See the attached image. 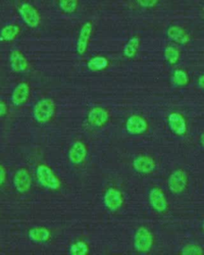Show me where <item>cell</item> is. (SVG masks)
<instances>
[{
  "mask_svg": "<svg viewBox=\"0 0 204 255\" xmlns=\"http://www.w3.org/2000/svg\"><path fill=\"white\" fill-rule=\"evenodd\" d=\"M55 114V104L50 98L42 99L34 106L33 116L38 123L46 124L54 118Z\"/></svg>",
  "mask_w": 204,
  "mask_h": 255,
  "instance_id": "obj_1",
  "label": "cell"
},
{
  "mask_svg": "<svg viewBox=\"0 0 204 255\" xmlns=\"http://www.w3.org/2000/svg\"><path fill=\"white\" fill-rule=\"evenodd\" d=\"M38 183L47 189L55 191L60 187L61 182L53 170L46 164H40L36 169Z\"/></svg>",
  "mask_w": 204,
  "mask_h": 255,
  "instance_id": "obj_2",
  "label": "cell"
},
{
  "mask_svg": "<svg viewBox=\"0 0 204 255\" xmlns=\"http://www.w3.org/2000/svg\"><path fill=\"white\" fill-rule=\"evenodd\" d=\"M22 21L30 28H36L41 22L40 14L36 8L30 3H22L18 8Z\"/></svg>",
  "mask_w": 204,
  "mask_h": 255,
  "instance_id": "obj_3",
  "label": "cell"
},
{
  "mask_svg": "<svg viewBox=\"0 0 204 255\" xmlns=\"http://www.w3.org/2000/svg\"><path fill=\"white\" fill-rule=\"evenodd\" d=\"M153 243L152 233L146 228L140 227L136 231L134 237V247L139 252L149 251Z\"/></svg>",
  "mask_w": 204,
  "mask_h": 255,
  "instance_id": "obj_4",
  "label": "cell"
},
{
  "mask_svg": "<svg viewBox=\"0 0 204 255\" xmlns=\"http://www.w3.org/2000/svg\"><path fill=\"white\" fill-rule=\"evenodd\" d=\"M13 183L14 187L19 193H25L31 187V177L27 170L21 168L14 174Z\"/></svg>",
  "mask_w": 204,
  "mask_h": 255,
  "instance_id": "obj_5",
  "label": "cell"
},
{
  "mask_svg": "<svg viewBox=\"0 0 204 255\" xmlns=\"http://www.w3.org/2000/svg\"><path fill=\"white\" fill-rule=\"evenodd\" d=\"M30 87L26 82H20L14 88L11 94V102L15 106H21L28 101Z\"/></svg>",
  "mask_w": 204,
  "mask_h": 255,
  "instance_id": "obj_6",
  "label": "cell"
},
{
  "mask_svg": "<svg viewBox=\"0 0 204 255\" xmlns=\"http://www.w3.org/2000/svg\"><path fill=\"white\" fill-rule=\"evenodd\" d=\"M93 25L90 22L86 23L81 28L80 33L77 41V51L80 55H83L88 48L90 36L92 34Z\"/></svg>",
  "mask_w": 204,
  "mask_h": 255,
  "instance_id": "obj_7",
  "label": "cell"
},
{
  "mask_svg": "<svg viewBox=\"0 0 204 255\" xmlns=\"http://www.w3.org/2000/svg\"><path fill=\"white\" fill-rule=\"evenodd\" d=\"M187 185L186 175L184 171H174L168 179V188L173 193H180L184 191Z\"/></svg>",
  "mask_w": 204,
  "mask_h": 255,
  "instance_id": "obj_8",
  "label": "cell"
},
{
  "mask_svg": "<svg viewBox=\"0 0 204 255\" xmlns=\"http://www.w3.org/2000/svg\"><path fill=\"white\" fill-rule=\"evenodd\" d=\"M10 64L11 70L14 73H24L28 69V61L24 54L19 50H14L10 55Z\"/></svg>",
  "mask_w": 204,
  "mask_h": 255,
  "instance_id": "obj_9",
  "label": "cell"
},
{
  "mask_svg": "<svg viewBox=\"0 0 204 255\" xmlns=\"http://www.w3.org/2000/svg\"><path fill=\"white\" fill-rule=\"evenodd\" d=\"M127 131L132 135L144 133L148 128V124L145 119L140 116H132L128 118L126 123Z\"/></svg>",
  "mask_w": 204,
  "mask_h": 255,
  "instance_id": "obj_10",
  "label": "cell"
},
{
  "mask_svg": "<svg viewBox=\"0 0 204 255\" xmlns=\"http://www.w3.org/2000/svg\"><path fill=\"white\" fill-rule=\"evenodd\" d=\"M108 113L101 107L94 108L88 114L89 123L94 127H102L108 122Z\"/></svg>",
  "mask_w": 204,
  "mask_h": 255,
  "instance_id": "obj_11",
  "label": "cell"
},
{
  "mask_svg": "<svg viewBox=\"0 0 204 255\" xmlns=\"http://www.w3.org/2000/svg\"><path fill=\"white\" fill-rule=\"evenodd\" d=\"M151 205L158 212H164L168 207L166 198L164 192L159 188H153L149 194Z\"/></svg>",
  "mask_w": 204,
  "mask_h": 255,
  "instance_id": "obj_12",
  "label": "cell"
},
{
  "mask_svg": "<svg viewBox=\"0 0 204 255\" xmlns=\"http://www.w3.org/2000/svg\"><path fill=\"white\" fill-rule=\"evenodd\" d=\"M104 201L108 209L116 211L122 204V196L118 190L109 188L104 194Z\"/></svg>",
  "mask_w": 204,
  "mask_h": 255,
  "instance_id": "obj_13",
  "label": "cell"
},
{
  "mask_svg": "<svg viewBox=\"0 0 204 255\" xmlns=\"http://www.w3.org/2000/svg\"><path fill=\"white\" fill-rule=\"evenodd\" d=\"M168 125L171 130L176 135H184L186 132V122L181 114L177 113L171 114L168 117Z\"/></svg>",
  "mask_w": 204,
  "mask_h": 255,
  "instance_id": "obj_14",
  "label": "cell"
},
{
  "mask_svg": "<svg viewBox=\"0 0 204 255\" xmlns=\"http://www.w3.org/2000/svg\"><path fill=\"white\" fill-rule=\"evenodd\" d=\"M87 154V149L84 143L77 141L71 146L69 151V159L73 163L78 164L84 161Z\"/></svg>",
  "mask_w": 204,
  "mask_h": 255,
  "instance_id": "obj_15",
  "label": "cell"
},
{
  "mask_svg": "<svg viewBox=\"0 0 204 255\" xmlns=\"http://www.w3.org/2000/svg\"><path fill=\"white\" fill-rule=\"evenodd\" d=\"M135 169L140 173H150L156 167V163L152 158L148 156H139L133 162Z\"/></svg>",
  "mask_w": 204,
  "mask_h": 255,
  "instance_id": "obj_16",
  "label": "cell"
},
{
  "mask_svg": "<svg viewBox=\"0 0 204 255\" xmlns=\"http://www.w3.org/2000/svg\"><path fill=\"white\" fill-rule=\"evenodd\" d=\"M168 38L176 43L185 45L189 42V37L186 31L182 27L178 26H172L167 31Z\"/></svg>",
  "mask_w": 204,
  "mask_h": 255,
  "instance_id": "obj_17",
  "label": "cell"
},
{
  "mask_svg": "<svg viewBox=\"0 0 204 255\" xmlns=\"http://www.w3.org/2000/svg\"><path fill=\"white\" fill-rule=\"evenodd\" d=\"M28 236L34 243H46L50 239V232L46 227H36L29 231Z\"/></svg>",
  "mask_w": 204,
  "mask_h": 255,
  "instance_id": "obj_18",
  "label": "cell"
},
{
  "mask_svg": "<svg viewBox=\"0 0 204 255\" xmlns=\"http://www.w3.org/2000/svg\"><path fill=\"white\" fill-rule=\"evenodd\" d=\"M20 33V28L14 24H9L2 28L0 31V37L3 41L10 42L16 38L17 36Z\"/></svg>",
  "mask_w": 204,
  "mask_h": 255,
  "instance_id": "obj_19",
  "label": "cell"
},
{
  "mask_svg": "<svg viewBox=\"0 0 204 255\" xmlns=\"http://www.w3.org/2000/svg\"><path fill=\"white\" fill-rule=\"evenodd\" d=\"M140 46V39L137 37H133L128 40L124 47V54L127 58H132L136 55Z\"/></svg>",
  "mask_w": 204,
  "mask_h": 255,
  "instance_id": "obj_20",
  "label": "cell"
},
{
  "mask_svg": "<svg viewBox=\"0 0 204 255\" xmlns=\"http://www.w3.org/2000/svg\"><path fill=\"white\" fill-rule=\"evenodd\" d=\"M108 62L106 58L102 56L94 57L88 62V67L92 71H99L104 70L108 66Z\"/></svg>",
  "mask_w": 204,
  "mask_h": 255,
  "instance_id": "obj_21",
  "label": "cell"
},
{
  "mask_svg": "<svg viewBox=\"0 0 204 255\" xmlns=\"http://www.w3.org/2000/svg\"><path fill=\"white\" fill-rule=\"evenodd\" d=\"M164 58L168 63L174 65L180 59V52L173 46H168L164 50Z\"/></svg>",
  "mask_w": 204,
  "mask_h": 255,
  "instance_id": "obj_22",
  "label": "cell"
},
{
  "mask_svg": "<svg viewBox=\"0 0 204 255\" xmlns=\"http://www.w3.org/2000/svg\"><path fill=\"white\" fill-rule=\"evenodd\" d=\"M78 6V0H59L61 10L67 14L74 13Z\"/></svg>",
  "mask_w": 204,
  "mask_h": 255,
  "instance_id": "obj_23",
  "label": "cell"
},
{
  "mask_svg": "<svg viewBox=\"0 0 204 255\" xmlns=\"http://www.w3.org/2000/svg\"><path fill=\"white\" fill-rule=\"evenodd\" d=\"M172 80L176 86H183L188 84L189 78L186 72L182 70H176L173 74Z\"/></svg>",
  "mask_w": 204,
  "mask_h": 255,
  "instance_id": "obj_24",
  "label": "cell"
},
{
  "mask_svg": "<svg viewBox=\"0 0 204 255\" xmlns=\"http://www.w3.org/2000/svg\"><path fill=\"white\" fill-rule=\"evenodd\" d=\"M89 247L84 242H77L70 248V253L74 255H86L88 253Z\"/></svg>",
  "mask_w": 204,
  "mask_h": 255,
  "instance_id": "obj_25",
  "label": "cell"
},
{
  "mask_svg": "<svg viewBox=\"0 0 204 255\" xmlns=\"http://www.w3.org/2000/svg\"><path fill=\"white\" fill-rule=\"evenodd\" d=\"M183 255H201L204 253L203 249L201 247L197 245H191L186 246L184 247V249L181 251Z\"/></svg>",
  "mask_w": 204,
  "mask_h": 255,
  "instance_id": "obj_26",
  "label": "cell"
},
{
  "mask_svg": "<svg viewBox=\"0 0 204 255\" xmlns=\"http://www.w3.org/2000/svg\"><path fill=\"white\" fill-rule=\"evenodd\" d=\"M138 5L144 8H151L158 3L159 0H136Z\"/></svg>",
  "mask_w": 204,
  "mask_h": 255,
  "instance_id": "obj_27",
  "label": "cell"
},
{
  "mask_svg": "<svg viewBox=\"0 0 204 255\" xmlns=\"http://www.w3.org/2000/svg\"><path fill=\"white\" fill-rule=\"evenodd\" d=\"M6 171L2 165H0V186H2L6 180Z\"/></svg>",
  "mask_w": 204,
  "mask_h": 255,
  "instance_id": "obj_28",
  "label": "cell"
},
{
  "mask_svg": "<svg viewBox=\"0 0 204 255\" xmlns=\"http://www.w3.org/2000/svg\"><path fill=\"white\" fill-rule=\"evenodd\" d=\"M6 114H7V106L5 105L4 102H2L0 100V118H2Z\"/></svg>",
  "mask_w": 204,
  "mask_h": 255,
  "instance_id": "obj_29",
  "label": "cell"
},
{
  "mask_svg": "<svg viewBox=\"0 0 204 255\" xmlns=\"http://www.w3.org/2000/svg\"><path fill=\"white\" fill-rule=\"evenodd\" d=\"M198 83L199 86L204 90V75L200 76V78H199Z\"/></svg>",
  "mask_w": 204,
  "mask_h": 255,
  "instance_id": "obj_30",
  "label": "cell"
},
{
  "mask_svg": "<svg viewBox=\"0 0 204 255\" xmlns=\"http://www.w3.org/2000/svg\"><path fill=\"white\" fill-rule=\"evenodd\" d=\"M200 140H201V143H202L203 146L204 147V133H203V135H201V139H200Z\"/></svg>",
  "mask_w": 204,
  "mask_h": 255,
  "instance_id": "obj_31",
  "label": "cell"
},
{
  "mask_svg": "<svg viewBox=\"0 0 204 255\" xmlns=\"http://www.w3.org/2000/svg\"><path fill=\"white\" fill-rule=\"evenodd\" d=\"M203 229H204V224H203Z\"/></svg>",
  "mask_w": 204,
  "mask_h": 255,
  "instance_id": "obj_32",
  "label": "cell"
}]
</instances>
